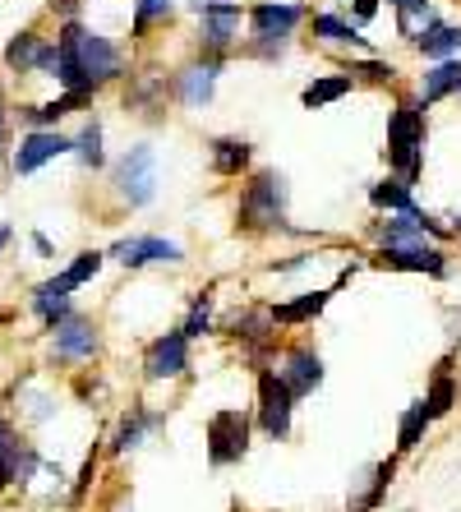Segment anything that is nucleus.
<instances>
[{"mask_svg": "<svg viewBox=\"0 0 461 512\" xmlns=\"http://www.w3.org/2000/svg\"><path fill=\"white\" fill-rule=\"evenodd\" d=\"M102 259H107V254H97V250H83L79 259H74L70 268L60 273V286H65V291H79V286L88 282V277H97V273H102Z\"/></svg>", "mask_w": 461, "mask_h": 512, "instance_id": "nucleus-25", "label": "nucleus"}, {"mask_svg": "<svg viewBox=\"0 0 461 512\" xmlns=\"http://www.w3.org/2000/svg\"><path fill=\"white\" fill-rule=\"evenodd\" d=\"M351 93V74H328V79H319V84H309L305 93H300V102L305 107H328V102H337V97Z\"/></svg>", "mask_w": 461, "mask_h": 512, "instance_id": "nucleus-22", "label": "nucleus"}, {"mask_svg": "<svg viewBox=\"0 0 461 512\" xmlns=\"http://www.w3.org/2000/svg\"><path fill=\"white\" fill-rule=\"evenodd\" d=\"M111 254H116L125 268H143V263H180V259H185V250H180V245H171V240H162V236L120 240Z\"/></svg>", "mask_w": 461, "mask_h": 512, "instance_id": "nucleus-12", "label": "nucleus"}, {"mask_svg": "<svg viewBox=\"0 0 461 512\" xmlns=\"http://www.w3.org/2000/svg\"><path fill=\"white\" fill-rule=\"evenodd\" d=\"M425 429H429V411H425V402L406 406L402 425H397V453H411L415 443H420V434H425Z\"/></svg>", "mask_w": 461, "mask_h": 512, "instance_id": "nucleus-24", "label": "nucleus"}, {"mask_svg": "<svg viewBox=\"0 0 461 512\" xmlns=\"http://www.w3.org/2000/svg\"><path fill=\"white\" fill-rule=\"evenodd\" d=\"M60 153H70V139H65V134H56V130H28L24 139H19V148H14L10 167H14V176H33L37 167H47L51 157H60Z\"/></svg>", "mask_w": 461, "mask_h": 512, "instance_id": "nucleus-8", "label": "nucleus"}, {"mask_svg": "<svg viewBox=\"0 0 461 512\" xmlns=\"http://www.w3.org/2000/svg\"><path fill=\"white\" fill-rule=\"evenodd\" d=\"M116 185H120V194L130 199V208H143V203L157 194V157L148 143H139V148L125 153V162H120V171H116Z\"/></svg>", "mask_w": 461, "mask_h": 512, "instance_id": "nucleus-6", "label": "nucleus"}, {"mask_svg": "<svg viewBox=\"0 0 461 512\" xmlns=\"http://www.w3.org/2000/svg\"><path fill=\"white\" fill-rule=\"evenodd\" d=\"M457 406V379L448 374V360H443V370L434 374V383H429V393H425V411L429 420H443Z\"/></svg>", "mask_w": 461, "mask_h": 512, "instance_id": "nucleus-18", "label": "nucleus"}, {"mask_svg": "<svg viewBox=\"0 0 461 512\" xmlns=\"http://www.w3.org/2000/svg\"><path fill=\"white\" fill-rule=\"evenodd\" d=\"M282 217H286V180L277 171H259L245 185V199H240V227L245 231L282 227Z\"/></svg>", "mask_w": 461, "mask_h": 512, "instance_id": "nucleus-3", "label": "nucleus"}, {"mask_svg": "<svg viewBox=\"0 0 461 512\" xmlns=\"http://www.w3.org/2000/svg\"><path fill=\"white\" fill-rule=\"evenodd\" d=\"M194 5H199V10H208V5H222V0H194Z\"/></svg>", "mask_w": 461, "mask_h": 512, "instance_id": "nucleus-34", "label": "nucleus"}, {"mask_svg": "<svg viewBox=\"0 0 461 512\" xmlns=\"http://www.w3.org/2000/svg\"><path fill=\"white\" fill-rule=\"evenodd\" d=\"M351 74H369V79H392V65H379V60H369V65H351Z\"/></svg>", "mask_w": 461, "mask_h": 512, "instance_id": "nucleus-31", "label": "nucleus"}, {"mask_svg": "<svg viewBox=\"0 0 461 512\" xmlns=\"http://www.w3.org/2000/svg\"><path fill=\"white\" fill-rule=\"evenodd\" d=\"M51 333H56V342H51V356H56L60 365H70V360H93L97 356L93 323H83L79 314H70L65 323H56Z\"/></svg>", "mask_w": 461, "mask_h": 512, "instance_id": "nucleus-9", "label": "nucleus"}, {"mask_svg": "<svg viewBox=\"0 0 461 512\" xmlns=\"http://www.w3.org/2000/svg\"><path fill=\"white\" fill-rule=\"evenodd\" d=\"M291 411H296V397L277 379V370H259V425L268 439H286L291 434Z\"/></svg>", "mask_w": 461, "mask_h": 512, "instance_id": "nucleus-5", "label": "nucleus"}, {"mask_svg": "<svg viewBox=\"0 0 461 512\" xmlns=\"http://www.w3.org/2000/svg\"><path fill=\"white\" fill-rule=\"evenodd\" d=\"M185 337H203L208 333V296H199L194 300V310H190V319H185V328H180Z\"/></svg>", "mask_w": 461, "mask_h": 512, "instance_id": "nucleus-29", "label": "nucleus"}, {"mask_svg": "<svg viewBox=\"0 0 461 512\" xmlns=\"http://www.w3.org/2000/svg\"><path fill=\"white\" fill-rule=\"evenodd\" d=\"M231 512H236V508H231Z\"/></svg>", "mask_w": 461, "mask_h": 512, "instance_id": "nucleus-38", "label": "nucleus"}, {"mask_svg": "<svg viewBox=\"0 0 461 512\" xmlns=\"http://www.w3.org/2000/svg\"><path fill=\"white\" fill-rule=\"evenodd\" d=\"M37 462V453L14 434L10 420H0V489H10L14 480H28V466Z\"/></svg>", "mask_w": 461, "mask_h": 512, "instance_id": "nucleus-13", "label": "nucleus"}, {"mask_svg": "<svg viewBox=\"0 0 461 512\" xmlns=\"http://www.w3.org/2000/svg\"><path fill=\"white\" fill-rule=\"evenodd\" d=\"M93 471H97V453H88V462H83V471H79V480H74V503L88 494V485H93Z\"/></svg>", "mask_w": 461, "mask_h": 512, "instance_id": "nucleus-30", "label": "nucleus"}, {"mask_svg": "<svg viewBox=\"0 0 461 512\" xmlns=\"http://www.w3.org/2000/svg\"><path fill=\"white\" fill-rule=\"evenodd\" d=\"M153 425H162V416H157V411H143V406H134L130 416L116 425V439H111V448H116V453H130V448H139V439Z\"/></svg>", "mask_w": 461, "mask_h": 512, "instance_id": "nucleus-16", "label": "nucleus"}, {"mask_svg": "<svg viewBox=\"0 0 461 512\" xmlns=\"http://www.w3.org/2000/svg\"><path fill=\"white\" fill-rule=\"evenodd\" d=\"M300 5H272V0H263V5H254L249 10V19H254V42H263V47H282L286 37H291V28L300 24Z\"/></svg>", "mask_w": 461, "mask_h": 512, "instance_id": "nucleus-10", "label": "nucleus"}, {"mask_svg": "<svg viewBox=\"0 0 461 512\" xmlns=\"http://www.w3.org/2000/svg\"><path fill=\"white\" fill-rule=\"evenodd\" d=\"M374 10H379V0H355V14H360V19H374Z\"/></svg>", "mask_w": 461, "mask_h": 512, "instance_id": "nucleus-32", "label": "nucleus"}, {"mask_svg": "<svg viewBox=\"0 0 461 512\" xmlns=\"http://www.w3.org/2000/svg\"><path fill=\"white\" fill-rule=\"evenodd\" d=\"M51 5H60V10H70V5H74V0H51Z\"/></svg>", "mask_w": 461, "mask_h": 512, "instance_id": "nucleus-35", "label": "nucleus"}, {"mask_svg": "<svg viewBox=\"0 0 461 512\" xmlns=\"http://www.w3.org/2000/svg\"><path fill=\"white\" fill-rule=\"evenodd\" d=\"M42 42H47L42 33L24 28V33H19L10 47H5V65H10V70H19V74H33V70H37V51H42Z\"/></svg>", "mask_w": 461, "mask_h": 512, "instance_id": "nucleus-19", "label": "nucleus"}, {"mask_svg": "<svg viewBox=\"0 0 461 512\" xmlns=\"http://www.w3.org/2000/svg\"><path fill=\"white\" fill-rule=\"evenodd\" d=\"M328 300H332V291H309V296L291 300V305H272L268 319H272V323H305V319H319V314L328 310Z\"/></svg>", "mask_w": 461, "mask_h": 512, "instance_id": "nucleus-15", "label": "nucleus"}, {"mask_svg": "<svg viewBox=\"0 0 461 512\" xmlns=\"http://www.w3.org/2000/svg\"><path fill=\"white\" fill-rule=\"evenodd\" d=\"M213 79H217V65H194V70L180 74V97H185L190 107H203V102L213 97Z\"/></svg>", "mask_w": 461, "mask_h": 512, "instance_id": "nucleus-20", "label": "nucleus"}, {"mask_svg": "<svg viewBox=\"0 0 461 512\" xmlns=\"http://www.w3.org/2000/svg\"><path fill=\"white\" fill-rule=\"evenodd\" d=\"M190 370V337L180 333H166V337H157L153 346H148V356H143V374L153 383H162V379H180V374Z\"/></svg>", "mask_w": 461, "mask_h": 512, "instance_id": "nucleus-7", "label": "nucleus"}, {"mask_svg": "<svg viewBox=\"0 0 461 512\" xmlns=\"http://www.w3.org/2000/svg\"><path fill=\"white\" fill-rule=\"evenodd\" d=\"M56 79L70 93H93L97 84H107V79H116L120 74V51L111 47L102 33H93V28H83V24H65L56 37Z\"/></svg>", "mask_w": 461, "mask_h": 512, "instance_id": "nucleus-1", "label": "nucleus"}, {"mask_svg": "<svg viewBox=\"0 0 461 512\" xmlns=\"http://www.w3.org/2000/svg\"><path fill=\"white\" fill-rule=\"evenodd\" d=\"M277 379L291 388V397H309L314 388L323 383V360L314 356V351H305V346H296V351H286V360L277 365Z\"/></svg>", "mask_w": 461, "mask_h": 512, "instance_id": "nucleus-11", "label": "nucleus"}, {"mask_svg": "<svg viewBox=\"0 0 461 512\" xmlns=\"http://www.w3.org/2000/svg\"><path fill=\"white\" fill-rule=\"evenodd\" d=\"M415 42H420V51H425V56L443 60V56H452V51L461 47V28H443V24H429L425 33L415 37Z\"/></svg>", "mask_w": 461, "mask_h": 512, "instance_id": "nucleus-23", "label": "nucleus"}, {"mask_svg": "<svg viewBox=\"0 0 461 512\" xmlns=\"http://www.w3.org/2000/svg\"><path fill=\"white\" fill-rule=\"evenodd\" d=\"M70 148L79 153L83 167H102V125H97V120H88V130H83Z\"/></svg>", "mask_w": 461, "mask_h": 512, "instance_id": "nucleus-26", "label": "nucleus"}, {"mask_svg": "<svg viewBox=\"0 0 461 512\" xmlns=\"http://www.w3.org/2000/svg\"><path fill=\"white\" fill-rule=\"evenodd\" d=\"M249 162V143L245 139H217L213 143V171L217 176H240Z\"/></svg>", "mask_w": 461, "mask_h": 512, "instance_id": "nucleus-21", "label": "nucleus"}, {"mask_svg": "<svg viewBox=\"0 0 461 512\" xmlns=\"http://www.w3.org/2000/svg\"><path fill=\"white\" fill-rule=\"evenodd\" d=\"M249 453V416L236 411V406H226L208 420V462L213 466H231Z\"/></svg>", "mask_w": 461, "mask_h": 512, "instance_id": "nucleus-4", "label": "nucleus"}, {"mask_svg": "<svg viewBox=\"0 0 461 512\" xmlns=\"http://www.w3.org/2000/svg\"><path fill=\"white\" fill-rule=\"evenodd\" d=\"M457 93H461V84H457Z\"/></svg>", "mask_w": 461, "mask_h": 512, "instance_id": "nucleus-37", "label": "nucleus"}, {"mask_svg": "<svg viewBox=\"0 0 461 512\" xmlns=\"http://www.w3.org/2000/svg\"><path fill=\"white\" fill-rule=\"evenodd\" d=\"M10 240H14V231H10V227H0V250H5Z\"/></svg>", "mask_w": 461, "mask_h": 512, "instance_id": "nucleus-33", "label": "nucleus"}, {"mask_svg": "<svg viewBox=\"0 0 461 512\" xmlns=\"http://www.w3.org/2000/svg\"><path fill=\"white\" fill-rule=\"evenodd\" d=\"M314 33L328 37V42H365V37L355 33L346 19H337V14H319V19H314Z\"/></svg>", "mask_w": 461, "mask_h": 512, "instance_id": "nucleus-27", "label": "nucleus"}, {"mask_svg": "<svg viewBox=\"0 0 461 512\" xmlns=\"http://www.w3.org/2000/svg\"><path fill=\"white\" fill-rule=\"evenodd\" d=\"M388 157L392 167L402 171L406 185L420 176V162H425V107L420 102H402L397 107V116L388 125Z\"/></svg>", "mask_w": 461, "mask_h": 512, "instance_id": "nucleus-2", "label": "nucleus"}, {"mask_svg": "<svg viewBox=\"0 0 461 512\" xmlns=\"http://www.w3.org/2000/svg\"><path fill=\"white\" fill-rule=\"evenodd\" d=\"M203 14V47L208 51H226L240 37V5L222 0V5H208Z\"/></svg>", "mask_w": 461, "mask_h": 512, "instance_id": "nucleus-14", "label": "nucleus"}, {"mask_svg": "<svg viewBox=\"0 0 461 512\" xmlns=\"http://www.w3.org/2000/svg\"><path fill=\"white\" fill-rule=\"evenodd\" d=\"M457 84H461V60L443 56L434 70L425 74V97H420V107H429V102H438V97L457 93Z\"/></svg>", "mask_w": 461, "mask_h": 512, "instance_id": "nucleus-17", "label": "nucleus"}, {"mask_svg": "<svg viewBox=\"0 0 461 512\" xmlns=\"http://www.w3.org/2000/svg\"><path fill=\"white\" fill-rule=\"evenodd\" d=\"M153 19H171V0H139L134 5V33H148Z\"/></svg>", "mask_w": 461, "mask_h": 512, "instance_id": "nucleus-28", "label": "nucleus"}, {"mask_svg": "<svg viewBox=\"0 0 461 512\" xmlns=\"http://www.w3.org/2000/svg\"><path fill=\"white\" fill-rule=\"evenodd\" d=\"M0 134H5V116H0Z\"/></svg>", "mask_w": 461, "mask_h": 512, "instance_id": "nucleus-36", "label": "nucleus"}]
</instances>
